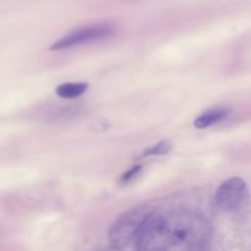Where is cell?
Listing matches in <instances>:
<instances>
[{
    "mask_svg": "<svg viewBox=\"0 0 251 251\" xmlns=\"http://www.w3.org/2000/svg\"><path fill=\"white\" fill-rule=\"evenodd\" d=\"M211 225L201 213L189 210L151 213L136 238V251H203Z\"/></svg>",
    "mask_w": 251,
    "mask_h": 251,
    "instance_id": "obj_1",
    "label": "cell"
},
{
    "mask_svg": "<svg viewBox=\"0 0 251 251\" xmlns=\"http://www.w3.org/2000/svg\"><path fill=\"white\" fill-rule=\"evenodd\" d=\"M151 215L145 206H139L123 213L109 230V243L114 249H122L136 240L142 226Z\"/></svg>",
    "mask_w": 251,
    "mask_h": 251,
    "instance_id": "obj_2",
    "label": "cell"
},
{
    "mask_svg": "<svg viewBox=\"0 0 251 251\" xmlns=\"http://www.w3.org/2000/svg\"><path fill=\"white\" fill-rule=\"evenodd\" d=\"M113 33H114V26H112L110 24L90 25V26L75 29V31L59 38L58 41L51 44L50 50H63V49H70L74 47L93 43V42L108 38Z\"/></svg>",
    "mask_w": 251,
    "mask_h": 251,
    "instance_id": "obj_3",
    "label": "cell"
},
{
    "mask_svg": "<svg viewBox=\"0 0 251 251\" xmlns=\"http://www.w3.org/2000/svg\"><path fill=\"white\" fill-rule=\"evenodd\" d=\"M249 198V188L244 179L233 176L220 185L215 195L216 205L225 212H233L242 207Z\"/></svg>",
    "mask_w": 251,
    "mask_h": 251,
    "instance_id": "obj_4",
    "label": "cell"
},
{
    "mask_svg": "<svg viewBox=\"0 0 251 251\" xmlns=\"http://www.w3.org/2000/svg\"><path fill=\"white\" fill-rule=\"evenodd\" d=\"M228 114H229V109H227V108H212V109L206 110L205 113L199 115L194 122V125H195L196 129H207V127L222 122L223 119L228 117Z\"/></svg>",
    "mask_w": 251,
    "mask_h": 251,
    "instance_id": "obj_5",
    "label": "cell"
},
{
    "mask_svg": "<svg viewBox=\"0 0 251 251\" xmlns=\"http://www.w3.org/2000/svg\"><path fill=\"white\" fill-rule=\"evenodd\" d=\"M88 85L83 82H68V83H61L58 87L55 88V93L61 98L65 100H74L87 91Z\"/></svg>",
    "mask_w": 251,
    "mask_h": 251,
    "instance_id": "obj_6",
    "label": "cell"
},
{
    "mask_svg": "<svg viewBox=\"0 0 251 251\" xmlns=\"http://www.w3.org/2000/svg\"><path fill=\"white\" fill-rule=\"evenodd\" d=\"M172 150V144L168 140H163V141L158 142V144L153 145L150 149H147L144 152V157H152V156H164V154L169 153Z\"/></svg>",
    "mask_w": 251,
    "mask_h": 251,
    "instance_id": "obj_7",
    "label": "cell"
},
{
    "mask_svg": "<svg viewBox=\"0 0 251 251\" xmlns=\"http://www.w3.org/2000/svg\"><path fill=\"white\" fill-rule=\"evenodd\" d=\"M141 169H142L141 164H136V166H134L131 169H129V171L125 172V173L123 174L122 178H120V181H122L123 184L130 183V181H132L137 176H139Z\"/></svg>",
    "mask_w": 251,
    "mask_h": 251,
    "instance_id": "obj_8",
    "label": "cell"
}]
</instances>
